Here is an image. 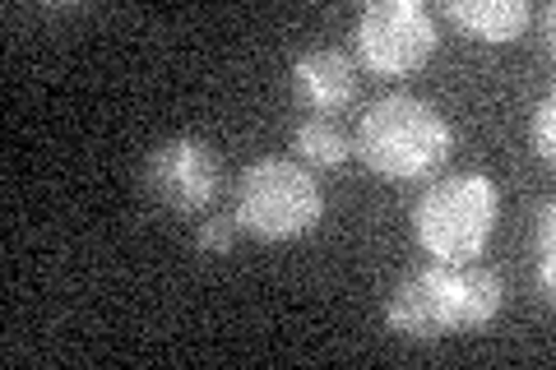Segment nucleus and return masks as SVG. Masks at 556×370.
<instances>
[{
  "mask_svg": "<svg viewBox=\"0 0 556 370\" xmlns=\"http://www.w3.org/2000/svg\"><path fill=\"white\" fill-rule=\"evenodd\" d=\"M223 157L200 135H167L144 153L139 167V190L172 214H204L218 200Z\"/></svg>",
  "mask_w": 556,
  "mask_h": 370,
  "instance_id": "nucleus-6",
  "label": "nucleus"
},
{
  "mask_svg": "<svg viewBox=\"0 0 556 370\" xmlns=\"http://www.w3.org/2000/svg\"><path fill=\"white\" fill-rule=\"evenodd\" d=\"M237 222L260 241L306 237L325 218V190L316 171L292 157H255L237 181Z\"/></svg>",
  "mask_w": 556,
  "mask_h": 370,
  "instance_id": "nucleus-4",
  "label": "nucleus"
},
{
  "mask_svg": "<svg viewBox=\"0 0 556 370\" xmlns=\"http://www.w3.org/2000/svg\"><path fill=\"white\" fill-rule=\"evenodd\" d=\"M529 149L543 157V163L556 153V102H552V98L538 102L533 116H529Z\"/></svg>",
  "mask_w": 556,
  "mask_h": 370,
  "instance_id": "nucleus-12",
  "label": "nucleus"
},
{
  "mask_svg": "<svg viewBox=\"0 0 556 370\" xmlns=\"http://www.w3.org/2000/svg\"><path fill=\"white\" fill-rule=\"evenodd\" d=\"M357 65H367L371 75H413L422 69L441 47L437 14L422 0H371L357 14Z\"/></svg>",
  "mask_w": 556,
  "mask_h": 370,
  "instance_id": "nucleus-5",
  "label": "nucleus"
},
{
  "mask_svg": "<svg viewBox=\"0 0 556 370\" xmlns=\"http://www.w3.org/2000/svg\"><path fill=\"white\" fill-rule=\"evenodd\" d=\"M237 237H241L237 214H208V218L195 227V245H200L204 255H228L232 245H237Z\"/></svg>",
  "mask_w": 556,
  "mask_h": 370,
  "instance_id": "nucleus-11",
  "label": "nucleus"
},
{
  "mask_svg": "<svg viewBox=\"0 0 556 370\" xmlns=\"http://www.w3.org/2000/svg\"><path fill=\"white\" fill-rule=\"evenodd\" d=\"M510 302V283L482 264H422L386 296V324L408 343H441L450 333L492 324Z\"/></svg>",
  "mask_w": 556,
  "mask_h": 370,
  "instance_id": "nucleus-1",
  "label": "nucleus"
},
{
  "mask_svg": "<svg viewBox=\"0 0 556 370\" xmlns=\"http://www.w3.org/2000/svg\"><path fill=\"white\" fill-rule=\"evenodd\" d=\"M496 214H501V195L492 176L459 171L427 186V195L413 204V237L431 259L464 264L482 255V245L496 227Z\"/></svg>",
  "mask_w": 556,
  "mask_h": 370,
  "instance_id": "nucleus-3",
  "label": "nucleus"
},
{
  "mask_svg": "<svg viewBox=\"0 0 556 370\" xmlns=\"http://www.w3.org/2000/svg\"><path fill=\"white\" fill-rule=\"evenodd\" d=\"M357 88H362V65L343 47H311L292 61V93L316 116H334L353 107Z\"/></svg>",
  "mask_w": 556,
  "mask_h": 370,
  "instance_id": "nucleus-7",
  "label": "nucleus"
},
{
  "mask_svg": "<svg viewBox=\"0 0 556 370\" xmlns=\"http://www.w3.org/2000/svg\"><path fill=\"white\" fill-rule=\"evenodd\" d=\"M292 149H298L302 163H311V167H343L348 157H353V135L343 130L339 116L311 112L306 120H298V130H292Z\"/></svg>",
  "mask_w": 556,
  "mask_h": 370,
  "instance_id": "nucleus-9",
  "label": "nucleus"
},
{
  "mask_svg": "<svg viewBox=\"0 0 556 370\" xmlns=\"http://www.w3.org/2000/svg\"><path fill=\"white\" fill-rule=\"evenodd\" d=\"M441 14L450 24H459L468 38L492 47L519 42L533 24V5H525V0H445Z\"/></svg>",
  "mask_w": 556,
  "mask_h": 370,
  "instance_id": "nucleus-8",
  "label": "nucleus"
},
{
  "mask_svg": "<svg viewBox=\"0 0 556 370\" xmlns=\"http://www.w3.org/2000/svg\"><path fill=\"white\" fill-rule=\"evenodd\" d=\"M450 149H455L450 120L413 93H390L371 102L353 135V153L390 181H422L427 171L445 163Z\"/></svg>",
  "mask_w": 556,
  "mask_h": 370,
  "instance_id": "nucleus-2",
  "label": "nucleus"
},
{
  "mask_svg": "<svg viewBox=\"0 0 556 370\" xmlns=\"http://www.w3.org/2000/svg\"><path fill=\"white\" fill-rule=\"evenodd\" d=\"M552 232H556V204L543 200L533 208V269H538V292L552 302L556 292V259H552Z\"/></svg>",
  "mask_w": 556,
  "mask_h": 370,
  "instance_id": "nucleus-10",
  "label": "nucleus"
}]
</instances>
